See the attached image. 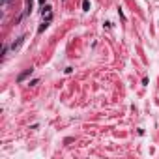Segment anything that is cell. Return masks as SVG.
Instances as JSON below:
<instances>
[{
	"label": "cell",
	"instance_id": "2",
	"mask_svg": "<svg viewBox=\"0 0 159 159\" xmlns=\"http://www.w3.org/2000/svg\"><path fill=\"white\" fill-rule=\"evenodd\" d=\"M82 8H84V11L90 10V2H88V0H82Z\"/></svg>",
	"mask_w": 159,
	"mask_h": 159
},
{
	"label": "cell",
	"instance_id": "3",
	"mask_svg": "<svg viewBox=\"0 0 159 159\" xmlns=\"http://www.w3.org/2000/svg\"><path fill=\"white\" fill-rule=\"evenodd\" d=\"M4 2H10V0H4Z\"/></svg>",
	"mask_w": 159,
	"mask_h": 159
},
{
	"label": "cell",
	"instance_id": "1",
	"mask_svg": "<svg viewBox=\"0 0 159 159\" xmlns=\"http://www.w3.org/2000/svg\"><path fill=\"white\" fill-rule=\"evenodd\" d=\"M32 71H34V70H32V67H30V70H26L25 73H21V75L17 77V81H19V82H22V81H25V79H26L28 75H32Z\"/></svg>",
	"mask_w": 159,
	"mask_h": 159
}]
</instances>
